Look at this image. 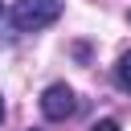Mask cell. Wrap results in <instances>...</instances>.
<instances>
[{"instance_id":"5","label":"cell","mask_w":131,"mask_h":131,"mask_svg":"<svg viewBox=\"0 0 131 131\" xmlns=\"http://www.w3.org/2000/svg\"><path fill=\"white\" fill-rule=\"evenodd\" d=\"M0 119H4V98H0Z\"/></svg>"},{"instance_id":"6","label":"cell","mask_w":131,"mask_h":131,"mask_svg":"<svg viewBox=\"0 0 131 131\" xmlns=\"http://www.w3.org/2000/svg\"><path fill=\"white\" fill-rule=\"evenodd\" d=\"M0 12H4V4H0Z\"/></svg>"},{"instance_id":"3","label":"cell","mask_w":131,"mask_h":131,"mask_svg":"<svg viewBox=\"0 0 131 131\" xmlns=\"http://www.w3.org/2000/svg\"><path fill=\"white\" fill-rule=\"evenodd\" d=\"M115 82H119V86H123V90L131 94V49H127V53L119 57V66H115Z\"/></svg>"},{"instance_id":"1","label":"cell","mask_w":131,"mask_h":131,"mask_svg":"<svg viewBox=\"0 0 131 131\" xmlns=\"http://www.w3.org/2000/svg\"><path fill=\"white\" fill-rule=\"evenodd\" d=\"M61 16V0H16L12 4V29L16 33H37Z\"/></svg>"},{"instance_id":"4","label":"cell","mask_w":131,"mask_h":131,"mask_svg":"<svg viewBox=\"0 0 131 131\" xmlns=\"http://www.w3.org/2000/svg\"><path fill=\"white\" fill-rule=\"evenodd\" d=\"M90 131H119V123H115V119H98Z\"/></svg>"},{"instance_id":"2","label":"cell","mask_w":131,"mask_h":131,"mask_svg":"<svg viewBox=\"0 0 131 131\" xmlns=\"http://www.w3.org/2000/svg\"><path fill=\"white\" fill-rule=\"evenodd\" d=\"M74 106H78V98H74V90H70L66 82L45 86V94H41V115H45L49 123H66V119L74 115Z\"/></svg>"}]
</instances>
